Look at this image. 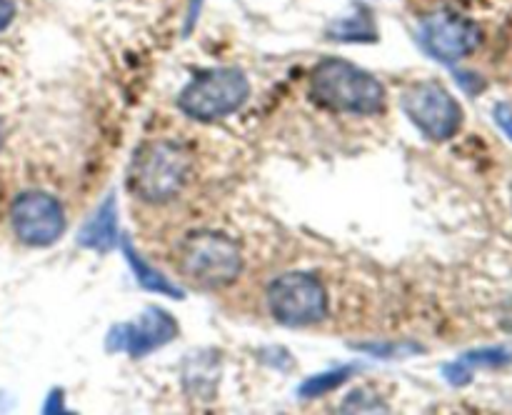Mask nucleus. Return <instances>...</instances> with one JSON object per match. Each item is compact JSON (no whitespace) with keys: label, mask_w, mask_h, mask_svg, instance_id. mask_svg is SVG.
Segmentation results:
<instances>
[{"label":"nucleus","mask_w":512,"mask_h":415,"mask_svg":"<svg viewBox=\"0 0 512 415\" xmlns=\"http://www.w3.org/2000/svg\"><path fill=\"white\" fill-rule=\"evenodd\" d=\"M15 10H18L15 0H0V30H5L10 23H13Z\"/></svg>","instance_id":"17"},{"label":"nucleus","mask_w":512,"mask_h":415,"mask_svg":"<svg viewBox=\"0 0 512 415\" xmlns=\"http://www.w3.org/2000/svg\"><path fill=\"white\" fill-rule=\"evenodd\" d=\"M310 98L325 110L375 115L385 108V88L373 73L340 58H325L310 75Z\"/></svg>","instance_id":"1"},{"label":"nucleus","mask_w":512,"mask_h":415,"mask_svg":"<svg viewBox=\"0 0 512 415\" xmlns=\"http://www.w3.org/2000/svg\"><path fill=\"white\" fill-rule=\"evenodd\" d=\"M443 378L448 380L450 385H455V388H460V385H468L470 380H473V370H470L463 360H458V363L445 365Z\"/></svg>","instance_id":"15"},{"label":"nucleus","mask_w":512,"mask_h":415,"mask_svg":"<svg viewBox=\"0 0 512 415\" xmlns=\"http://www.w3.org/2000/svg\"><path fill=\"white\" fill-rule=\"evenodd\" d=\"M493 115H495V120H498L500 130H503V133L512 140V110L508 108V105H498Z\"/></svg>","instance_id":"16"},{"label":"nucleus","mask_w":512,"mask_h":415,"mask_svg":"<svg viewBox=\"0 0 512 415\" xmlns=\"http://www.w3.org/2000/svg\"><path fill=\"white\" fill-rule=\"evenodd\" d=\"M123 253H125V260L130 263V270H133V275L138 278V283L143 285L145 290H153V293H163V295H168V298H183V290L175 288V285L170 283V280L165 278L163 273H158L155 268H150V265L145 263L143 258H140L138 250L130 245L128 238L123 240Z\"/></svg>","instance_id":"12"},{"label":"nucleus","mask_w":512,"mask_h":415,"mask_svg":"<svg viewBox=\"0 0 512 415\" xmlns=\"http://www.w3.org/2000/svg\"><path fill=\"white\" fill-rule=\"evenodd\" d=\"M200 10H203V0H190L188 3V15H185V35L195 28L200 18Z\"/></svg>","instance_id":"18"},{"label":"nucleus","mask_w":512,"mask_h":415,"mask_svg":"<svg viewBox=\"0 0 512 415\" xmlns=\"http://www.w3.org/2000/svg\"><path fill=\"white\" fill-rule=\"evenodd\" d=\"M190 168L188 150L168 140H153L135 150L128 185L145 203H165L185 188Z\"/></svg>","instance_id":"2"},{"label":"nucleus","mask_w":512,"mask_h":415,"mask_svg":"<svg viewBox=\"0 0 512 415\" xmlns=\"http://www.w3.org/2000/svg\"><path fill=\"white\" fill-rule=\"evenodd\" d=\"M328 35L345 43H373L378 40V28H375L373 13L365 5H358L348 18L335 20L328 28Z\"/></svg>","instance_id":"11"},{"label":"nucleus","mask_w":512,"mask_h":415,"mask_svg":"<svg viewBox=\"0 0 512 415\" xmlns=\"http://www.w3.org/2000/svg\"><path fill=\"white\" fill-rule=\"evenodd\" d=\"M53 410H63V390H53L45 403V413H53Z\"/></svg>","instance_id":"19"},{"label":"nucleus","mask_w":512,"mask_h":415,"mask_svg":"<svg viewBox=\"0 0 512 415\" xmlns=\"http://www.w3.org/2000/svg\"><path fill=\"white\" fill-rule=\"evenodd\" d=\"M268 308L278 323L288 328L315 325L328 315V290L315 275L283 273L268 285Z\"/></svg>","instance_id":"5"},{"label":"nucleus","mask_w":512,"mask_h":415,"mask_svg":"<svg viewBox=\"0 0 512 415\" xmlns=\"http://www.w3.org/2000/svg\"><path fill=\"white\" fill-rule=\"evenodd\" d=\"M118 240V200L115 193L105 195L93 218L80 228L78 243L88 250H110Z\"/></svg>","instance_id":"10"},{"label":"nucleus","mask_w":512,"mask_h":415,"mask_svg":"<svg viewBox=\"0 0 512 415\" xmlns=\"http://www.w3.org/2000/svg\"><path fill=\"white\" fill-rule=\"evenodd\" d=\"M405 115L425 138L443 143L463 125V108L440 83H415L400 95Z\"/></svg>","instance_id":"6"},{"label":"nucleus","mask_w":512,"mask_h":415,"mask_svg":"<svg viewBox=\"0 0 512 415\" xmlns=\"http://www.w3.org/2000/svg\"><path fill=\"white\" fill-rule=\"evenodd\" d=\"M178 270L190 283L203 288H223L238 280L243 270V255L228 235L200 230L180 245Z\"/></svg>","instance_id":"3"},{"label":"nucleus","mask_w":512,"mask_h":415,"mask_svg":"<svg viewBox=\"0 0 512 415\" xmlns=\"http://www.w3.org/2000/svg\"><path fill=\"white\" fill-rule=\"evenodd\" d=\"M178 335V320L163 308H145L133 323H120L110 328L105 345L110 353L125 350L133 358L153 353Z\"/></svg>","instance_id":"8"},{"label":"nucleus","mask_w":512,"mask_h":415,"mask_svg":"<svg viewBox=\"0 0 512 415\" xmlns=\"http://www.w3.org/2000/svg\"><path fill=\"white\" fill-rule=\"evenodd\" d=\"M465 365L470 370L475 368H503V365L512 363V350L505 348V345H490V348H478L465 353L463 358Z\"/></svg>","instance_id":"14"},{"label":"nucleus","mask_w":512,"mask_h":415,"mask_svg":"<svg viewBox=\"0 0 512 415\" xmlns=\"http://www.w3.org/2000/svg\"><path fill=\"white\" fill-rule=\"evenodd\" d=\"M425 50L443 63H458L480 45V28L473 20L450 10L430 15L420 28Z\"/></svg>","instance_id":"9"},{"label":"nucleus","mask_w":512,"mask_h":415,"mask_svg":"<svg viewBox=\"0 0 512 415\" xmlns=\"http://www.w3.org/2000/svg\"><path fill=\"white\" fill-rule=\"evenodd\" d=\"M250 80L238 68H213L200 73L188 88L180 93L178 105L185 115L195 120L225 118L235 113L248 100Z\"/></svg>","instance_id":"4"},{"label":"nucleus","mask_w":512,"mask_h":415,"mask_svg":"<svg viewBox=\"0 0 512 415\" xmlns=\"http://www.w3.org/2000/svg\"><path fill=\"white\" fill-rule=\"evenodd\" d=\"M15 235L30 248H48L65 233V213L58 200L43 190H28L15 198L10 210Z\"/></svg>","instance_id":"7"},{"label":"nucleus","mask_w":512,"mask_h":415,"mask_svg":"<svg viewBox=\"0 0 512 415\" xmlns=\"http://www.w3.org/2000/svg\"><path fill=\"white\" fill-rule=\"evenodd\" d=\"M350 378H353V368H350V365H338V368H330L325 370V373H318L313 375V378L305 380V383L300 385L298 395L300 398H320V395L345 385Z\"/></svg>","instance_id":"13"}]
</instances>
